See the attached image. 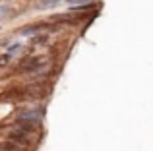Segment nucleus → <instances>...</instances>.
Listing matches in <instances>:
<instances>
[{"instance_id": "f257e3e1", "label": "nucleus", "mask_w": 153, "mask_h": 151, "mask_svg": "<svg viewBox=\"0 0 153 151\" xmlns=\"http://www.w3.org/2000/svg\"><path fill=\"white\" fill-rule=\"evenodd\" d=\"M47 66V60L43 56H27L22 60V64H19V74H25V72H41V68H45Z\"/></svg>"}, {"instance_id": "f03ea898", "label": "nucleus", "mask_w": 153, "mask_h": 151, "mask_svg": "<svg viewBox=\"0 0 153 151\" xmlns=\"http://www.w3.org/2000/svg\"><path fill=\"white\" fill-rule=\"evenodd\" d=\"M43 118V110L41 109H27V110H22V113L16 116L18 122H29V124H35L37 126Z\"/></svg>"}, {"instance_id": "7ed1b4c3", "label": "nucleus", "mask_w": 153, "mask_h": 151, "mask_svg": "<svg viewBox=\"0 0 153 151\" xmlns=\"http://www.w3.org/2000/svg\"><path fill=\"white\" fill-rule=\"evenodd\" d=\"M58 2H62V0H39V2H37V10H45V8H52V6H56Z\"/></svg>"}, {"instance_id": "20e7f679", "label": "nucleus", "mask_w": 153, "mask_h": 151, "mask_svg": "<svg viewBox=\"0 0 153 151\" xmlns=\"http://www.w3.org/2000/svg\"><path fill=\"white\" fill-rule=\"evenodd\" d=\"M68 6L70 8H76V6H87V4H91L93 0H66Z\"/></svg>"}]
</instances>
